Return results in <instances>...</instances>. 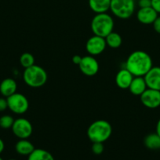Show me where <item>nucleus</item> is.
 Wrapping results in <instances>:
<instances>
[{"mask_svg":"<svg viewBox=\"0 0 160 160\" xmlns=\"http://www.w3.org/2000/svg\"><path fill=\"white\" fill-rule=\"evenodd\" d=\"M152 67L153 62L150 55L141 50L130 53L125 61V68L134 77H144Z\"/></svg>","mask_w":160,"mask_h":160,"instance_id":"1","label":"nucleus"},{"mask_svg":"<svg viewBox=\"0 0 160 160\" xmlns=\"http://www.w3.org/2000/svg\"><path fill=\"white\" fill-rule=\"evenodd\" d=\"M112 134L111 123L104 120H98L93 122L87 130V136L92 143L106 142Z\"/></svg>","mask_w":160,"mask_h":160,"instance_id":"2","label":"nucleus"},{"mask_svg":"<svg viewBox=\"0 0 160 160\" xmlns=\"http://www.w3.org/2000/svg\"><path fill=\"white\" fill-rule=\"evenodd\" d=\"M114 20L107 12L97 13L92 19L90 23L91 31L93 35L106 38L114 29Z\"/></svg>","mask_w":160,"mask_h":160,"instance_id":"3","label":"nucleus"},{"mask_svg":"<svg viewBox=\"0 0 160 160\" xmlns=\"http://www.w3.org/2000/svg\"><path fill=\"white\" fill-rule=\"evenodd\" d=\"M48 75L42 67L33 65L24 69L23 73V80L25 84L31 88H41L46 83Z\"/></svg>","mask_w":160,"mask_h":160,"instance_id":"4","label":"nucleus"},{"mask_svg":"<svg viewBox=\"0 0 160 160\" xmlns=\"http://www.w3.org/2000/svg\"><path fill=\"white\" fill-rule=\"evenodd\" d=\"M110 10L116 17L126 20L133 16L135 11L134 0H111Z\"/></svg>","mask_w":160,"mask_h":160,"instance_id":"5","label":"nucleus"},{"mask_svg":"<svg viewBox=\"0 0 160 160\" xmlns=\"http://www.w3.org/2000/svg\"><path fill=\"white\" fill-rule=\"evenodd\" d=\"M6 99H7L8 109L17 115H22L25 113L29 108L28 99L23 94L16 92L13 95L7 97Z\"/></svg>","mask_w":160,"mask_h":160,"instance_id":"6","label":"nucleus"},{"mask_svg":"<svg viewBox=\"0 0 160 160\" xmlns=\"http://www.w3.org/2000/svg\"><path fill=\"white\" fill-rule=\"evenodd\" d=\"M11 129L14 135L19 139H28L33 132L32 124L25 118H18L14 120Z\"/></svg>","mask_w":160,"mask_h":160,"instance_id":"7","label":"nucleus"},{"mask_svg":"<svg viewBox=\"0 0 160 160\" xmlns=\"http://www.w3.org/2000/svg\"><path fill=\"white\" fill-rule=\"evenodd\" d=\"M107 47L104 38L93 35L89 38L86 44V50L90 56H96L101 54Z\"/></svg>","mask_w":160,"mask_h":160,"instance_id":"8","label":"nucleus"},{"mask_svg":"<svg viewBox=\"0 0 160 160\" xmlns=\"http://www.w3.org/2000/svg\"><path fill=\"white\" fill-rule=\"evenodd\" d=\"M78 68L84 75L87 77H93L98 73L99 63L94 56L88 55L82 57Z\"/></svg>","mask_w":160,"mask_h":160,"instance_id":"9","label":"nucleus"},{"mask_svg":"<svg viewBox=\"0 0 160 160\" xmlns=\"http://www.w3.org/2000/svg\"><path fill=\"white\" fill-rule=\"evenodd\" d=\"M143 106L148 109H156L160 106V91L147 88L140 96Z\"/></svg>","mask_w":160,"mask_h":160,"instance_id":"10","label":"nucleus"},{"mask_svg":"<svg viewBox=\"0 0 160 160\" xmlns=\"http://www.w3.org/2000/svg\"><path fill=\"white\" fill-rule=\"evenodd\" d=\"M144 78L147 88L160 91V67H152Z\"/></svg>","mask_w":160,"mask_h":160,"instance_id":"11","label":"nucleus"},{"mask_svg":"<svg viewBox=\"0 0 160 160\" xmlns=\"http://www.w3.org/2000/svg\"><path fill=\"white\" fill-rule=\"evenodd\" d=\"M158 13L152 7L140 8L136 12V19L142 24H152L155 19L158 17Z\"/></svg>","mask_w":160,"mask_h":160,"instance_id":"12","label":"nucleus"},{"mask_svg":"<svg viewBox=\"0 0 160 160\" xmlns=\"http://www.w3.org/2000/svg\"><path fill=\"white\" fill-rule=\"evenodd\" d=\"M133 78L134 76L126 68L122 69L115 76L116 85L121 89H128Z\"/></svg>","mask_w":160,"mask_h":160,"instance_id":"13","label":"nucleus"},{"mask_svg":"<svg viewBox=\"0 0 160 160\" xmlns=\"http://www.w3.org/2000/svg\"><path fill=\"white\" fill-rule=\"evenodd\" d=\"M147 88V84L144 77H134L128 89L133 95L141 96Z\"/></svg>","mask_w":160,"mask_h":160,"instance_id":"14","label":"nucleus"},{"mask_svg":"<svg viewBox=\"0 0 160 160\" xmlns=\"http://www.w3.org/2000/svg\"><path fill=\"white\" fill-rule=\"evenodd\" d=\"M17 84L13 78H6L0 84V93L5 98L10 96L17 92Z\"/></svg>","mask_w":160,"mask_h":160,"instance_id":"15","label":"nucleus"},{"mask_svg":"<svg viewBox=\"0 0 160 160\" xmlns=\"http://www.w3.org/2000/svg\"><path fill=\"white\" fill-rule=\"evenodd\" d=\"M111 0H89V6L93 12L97 13L107 12L110 10Z\"/></svg>","mask_w":160,"mask_h":160,"instance_id":"16","label":"nucleus"},{"mask_svg":"<svg viewBox=\"0 0 160 160\" xmlns=\"http://www.w3.org/2000/svg\"><path fill=\"white\" fill-rule=\"evenodd\" d=\"M15 150L20 156H29L35 150V146L28 139H20L15 145Z\"/></svg>","mask_w":160,"mask_h":160,"instance_id":"17","label":"nucleus"},{"mask_svg":"<svg viewBox=\"0 0 160 160\" xmlns=\"http://www.w3.org/2000/svg\"><path fill=\"white\" fill-rule=\"evenodd\" d=\"M144 144L150 150L160 149V137L156 133L149 134L144 138Z\"/></svg>","mask_w":160,"mask_h":160,"instance_id":"18","label":"nucleus"},{"mask_svg":"<svg viewBox=\"0 0 160 160\" xmlns=\"http://www.w3.org/2000/svg\"><path fill=\"white\" fill-rule=\"evenodd\" d=\"M28 160H55L53 155L42 148H35L28 156Z\"/></svg>","mask_w":160,"mask_h":160,"instance_id":"19","label":"nucleus"},{"mask_svg":"<svg viewBox=\"0 0 160 160\" xmlns=\"http://www.w3.org/2000/svg\"><path fill=\"white\" fill-rule=\"evenodd\" d=\"M105 42H106L107 46L111 48H118L122 45V39L120 34L112 31L105 38Z\"/></svg>","mask_w":160,"mask_h":160,"instance_id":"20","label":"nucleus"},{"mask_svg":"<svg viewBox=\"0 0 160 160\" xmlns=\"http://www.w3.org/2000/svg\"><path fill=\"white\" fill-rule=\"evenodd\" d=\"M20 63L24 69L35 65V57L30 52H24L20 56Z\"/></svg>","mask_w":160,"mask_h":160,"instance_id":"21","label":"nucleus"},{"mask_svg":"<svg viewBox=\"0 0 160 160\" xmlns=\"http://www.w3.org/2000/svg\"><path fill=\"white\" fill-rule=\"evenodd\" d=\"M14 119L9 115H3L0 117V128L3 129H9L12 128Z\"/></svg>","mask_w":160,"mask_h":160,"instance_id":"22","label":"nucleus"},{"mask_svg":"<svg viewBox=\"0 0 160 160\" xmlns=\"http://www.w3.org/2000/svg\"><path fill=\"white\" fill-rule=\"evenodd\" d=\"M91 150H92L93 153L95 155L102 154L104 150V144L101 143V142H93L92 147H91Z\"/></svg>","mask_w":160,"mask_h":160,"instance_id":"23","label":"nucleus"},{"mask_svg":"<svg viewBox=\"0 0 160 160\" xmlns=\"http://www.w3.org/2000/svg\"><path fill=\"white\" fill-rule=\"evenodd\" d=\"M138 6L140 8L152 6V0H138Z\"/></svg>","mask_w":160,"mask_h":160,"instance_id":"24","label":"nucleus"},{"mask_svg":"<svg viewBox=\"0 0 160 160\" xmlns=\"http://www.w3.org/2000/svg\"><path fill=\"white\" fill-rule=\"evenodd\" d=\"M152 25H153V28L155 32L158 33V34H160V17L158 16V17L153 22Z\"/></svg>","mask_w":160,"mask_h":160,"instance_id":"25","label":"nucleus"},{"mask_svg":"<svg viewBox=\"0 0 160 160\" xmlns=\"http://www.w3.org/2000/svg\"><path fill=\"white\" fill-rule=\"evenodd\" d=\"M8 108L7 99L5 98H0V112H3Z\"/></svg>","mask_w":160,"mask_h":160,"instance_id":"26","label":"nucleus"},{"mask_svg":"<svg viewBox=\"0 0 160 160\" xmlns=\"http://www.w3.org/2000/svg\"><path fill=\"white\" fill-rule=\"evenodd\" d=\"M152 7L160 14V0H152Z\"/></svg>","mask_w":160,"mask_h":160,"instance_id":"27","label":"nucleus"},{"mask_svg":"<svg viewBox=\"0 0 160 160\" xmlns=\"http://www.w3.org/2000/svg\"><path fill=\"white\" fill-rule=\"evenodd\" d=\"M82 60V57L79 56V55H75V56H74L73 57H72V62H73V63H75V65H79L80 62H81Z\"/></svg>","mask_w":160,"mask_h":160,"instance_id":"28","label":"nucleus"},{"mask_svg":"<svg viewBox=\"0 0 160 160\" xmlns=\"http://www.w3.org/2000/svg\"><path fill=\"white\" fill-rule=\"evenodd\" d=\"M155 131H156V132H155V133H156V134H158V135L160 137V119L158 120V122H157Z\"/></svg>","mask_w":160,"mask_h":160,"instance_id":"29","label":"nucleus"},{"mask_svg":"<svg viewBox=\"0 0 160 160\" xmlns=\"http://www.w3.org/2000/svg\"><path fill=\"white\" fill-rule=\"evenodd\" d=\"M4 148H5V143L1 138H0V154L4 151Z\"/></svg>","mask_w":160,"mask_h":160,"instance_id":"30","label":"nucleus"},{"mask_svg":"<svg viewBox=\"0 0 160 160\" xmlns=\"http://www.w3.org/2000/svg\"><path fill=\"white\" fill-rule=\"evenodd\" d=\"M0 160H3V159H2V158H1V157H0Z\"/></svg>","mask_w":160,"mask_h":160,"instance_id":"31","label":"nucleus"},{"mask_svg":"<svg viewBox=\"0 0 160 160\" xmlns=\"http://www.w3.org/2000/svg\"><path fill=\"white\" fill-rule=\"evenodd\" d=\"M9 160H16V159H9Z\"/></svg>","mask_w":160,"mask_h":160,"instance_id":"32","label":"nucleus"}]
</instances>
